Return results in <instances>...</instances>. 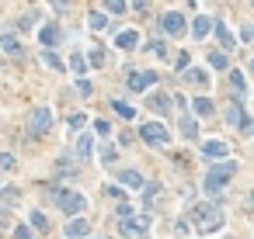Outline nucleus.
<instances>
[{"mask_svg": "<svg viewBox=\"0 0 254 239\" xmlns=\"http://www.w3.org/2000/svg\"><path fill=\"white\" fill-rule=\"evenodd\" d=\"M192 222H195L199 232H216V229L223 225V212L216 208L212 201H199V205L192 208Z\"/></svg>", "mask_w": 254, "mask_h": 239, "instance_id": "nucleus-1", "label": "nucleus"}, {"mask_svg": "<svg viewBox=\"0 0 254 239\" xmlns=\"http://www.w3.org/2000/svg\"><path fill=\"white\" fill-rule=\"evenodd\" d=\"M49 194H52V201L59 205V212H66V215H77V212H84V208H87V197H84V194H77V191L52 187Z\"/></svg>", "mask_w": 254, "mask_h": 239, "instance_id": "nucleus-2", "label": "nucleus"}, {"mask_svg": "<svg viewBox=\"0 0 254 239\" xmlns=\"http://www.w3.org/2000/svg\"><path fill=\"white\" fill-rule=\"evenodd\" d=\"M237 174V163H233V159H227V163H220V167H212L209 174H205V191L209 194H216V191H220L230 177Z\"/></svg>", "mask_w": 254, "mask_h": 239, "instance_id": "nucleus-3", "label": "nucleus"}, {"mask_svg": "<svg viewBox=\"0 0 254 239\" xmlns=\"http://www.w3.org/2000/svg\"><path fill=\"white\" fill-rule=\"evenodd\" d=\"M139 135H143V142H150V146H167L171 142V132L160 122H147V125L139 129Z\"/></svg>", "mask_w": 254, "mask_h": 239, "instance_id": "nucleus-4", "label": "nucleus"}, {"mask_svg": "<svg viewBox=\"0 0 254 239\" xmlns=\"http://www.w3.org/2000/svg\"><path fill=\"white\" fill-rule=\"evenodd\" d=\"M119 229H122V236H126V239H147L150 222H147V218H132V215H129V218H122V222H119Z\"/></svg>", "mask_w": 254, "mask_h": 239, "instance_id": "nucleus-5", "label": "nucleus"}, {"mask_svg": "<svg viewBox=\"0 0 254 239\" xmlns=\"http://www.w3.org/2000/svg\"><path fill=\"white\" fill-rule=\"evenodd\" d=\"M31 129L35 132H49L52 129V111L49 108H35L31 111Z\"/></svg>", "mask_w": 254, "mask_h": 239, "instance_id": "nucleus-6", "label": "nucleus"}, {"mask_svg": "<svg viewBox=\"0 0 254 239\" xmlns=\"http://www.w3.org/2000/svg\"><path fill=\"white\" fill-rule=\"evenodd\" d=\"M160 28H164L167 35H181V31H185V18H181L178 11H167V14L160 18Z\"/></svg>", "mask_w": 254, "mask_h": 239, "instance_id": "nucleus-7", "label": "nucleus"}, {"mask_svg": "<svg viewBox=\"0 0 254 239\" xmlns=\"http://www.w3.org/2000/svg\"><path fill=\"white\" fill-rule=\"evenodd\" d=\"M202 152H205L209 159H223L230 149H227V142H223V139H209V142H202Z\"/></svg>", "mask_w": 254, "mask_h": 239, "instance_id": "nucleus-8", "label": "nucleus"}, {"mask_svg": "<svg viewBox=\"0 0 254 239\" xmlns=\"http://www.w3.org/2000/svg\"><path fill=\"white\" fill-rule=\"evenodd\" d=\"M212 28H216V21H212L209 14H199V18L192 21V35H195V38H205Z\"/></svg>", "mask_w": 254, "mask_h": 239, "instance_id": "nucleus-9", "label": "nucleus"}, {"mask_svg": "<svg viewBox=\"0 0 254 239\" xmlns=\"http://www.w3.org/2000/svg\"><path fill=\"white\" fill-rule=\"evenodd\" d=\"M157 84V73H132L129 76V87L132 90H147V87H153Z\"/></svg>", "mask_w": 254, "mask_h": 239, "instance_id": "nucleus-10", "label": "nucleus"}, {"mask_svg": "<svg viewBox=\"0 0 254 239\" xmlns=\"http://www.w3.org/2000/svg\"><path fill=\"white\" fill-rule=\"evenodd\" d=\"M115 45H119V49H136V45H139V35H136V28L119 31V35H115Z\"/></svg>", "mask_w": 254, "mask_h": 239, "instance_id": "nucleus-11", "label": "nucleus"}, {"mask_svg": "<svg viewBox=\"0 0 254 239\" xmlns=\"http://www.w3.org/2000/svg\"><path fill=\"white\" fill-rule=\"evenodd\" d=\"M87 232H91V222H87V218H74V222L66 225V236H70V239H77V236H87Z\"/></svg>", "mask_w": 254, "mask_h": 239, "instance_id": "nucleus-12", "label": "nucleus"}, {"mask_svg": "<svg viewBox=\"0 0 254 239\" xmlns=\"http://www.w3.org/2000/svg\"><path fill=\"white\" fill-rule=\"evenodd\" d=\"M119 184H126L129 191H139V187H143V177H139L136 170H122V174H119Z\"/></svg>", "mask_w": 254, "mask_h": 239, "instance_id": "nucleus-13", "label": "nucleus"}, {"mask_svg": "<svg viewBox=\"0 0 254 239\" xmlns=\"http://www.w3.org/2000/svg\"><path fill=\"white\" fill-rule=\"evenodd\" d=\"M216 38H220L227 49H233V35H230V28H227V21H223V18L216 21Z\"/></svg>", "mask_w": 254, "mask_h": 239, "instance_id": "nucleus-14", "label": "nucleus"}, {"mask_svg": "<svg viewBox=\"0 0 254 239\" xmlns=\"http://www.w3.org/2000/svg\"><path fill=\"white\" fill-rule=\"evenodd\" d=\"M209 66H212V69H227V66H230L227 52H212V56H209Z\"/></svg>", "mask_w": 254, "mask_h": 239, "instance_id": "nucleus-15", "label": "nucleus"}, {"mask_svg": "<svg viewBox=\"0 0 254 239\" xmlns=\"http://www.w3.org/2000/svg\"><path fill=\"white\" fill-rule=\"evenodd\" d=\"M39 38H42V42H46V45H56V38H59V31H56L52 24H46V28L39 31Z\"/></svg>", "mask_w": 254, "mask_h": 239, "instance_id": "nucleus-16", "label": "nucleus"}, {"mask_svg": "<svg viewBox=\"0 0 254 239\" xmlns=\"http://www.w3.org/2000/svg\"><path fill=\"white\" fill-rule=\"evenodd\" d=\"M42 59H46V66H49V69H56V73H63V69H66V66H63V59H59L56 52H46Z\"/></svg>", "mask_w": 254, "mask_h": 239, "instance_id": "nucleus-17", "label": "nucleus"}, {"mask_svg": "<svg viewBox=\"0 0 254 239\" xmlns=\"http://www.w3.org/2000/svg\"><path fill=\"white\" fill-rule=\"evenodd\" d=\"M192 108H195L199 114H212V101H209V97H195V101H192Z\"/></svg>", "mask_w": 254, "mask_h": 239, "instance_id": "nucleus-18", "label": "nucleus"}, {"mask_svg": "<svg viewBox=\"0 0 254 239\" xmlns=\"http://www.w3.org/2000/svg\"><path fill=\"white\" fill-rule=\"evenodd\" d=\"M28 218H31V225H35V229H39V232H46V229H49V218H46L42 212H31Z\"/></svg>", "mask_w": 254, "mask_h": 239, "instance_id": "nucleus-19", "label": "nucleus"}, {"mask_svg": "<svg viewBox=\"0 0 254 239\" xmlns=\"http://www.w3.org/2000/svg\"><path fill=\"white\" fill-rule=\"evenodd\" d=\"M0 45H4V52H18V49H21L14 35H0Z\"/></svg>", "mask_w": 254, "mask_h": 239, "instance_id": "nucleus-20", "label": "nucleus"}, {"mask_svg": "<svg viewBox=\"0 0 254 239\" xmlns=\"http://www.w3.org/2000/svg\"><path fill=\"white\" fill-rule=\"evenodd\" d=\"M181 132H185V139H195V132H199V125L192 122V118H185V122H181Z\"/></svg>", "mask_w": 254, "mask_h": 239, "instance_id": "nucleus-21", "label": "nucleus"}, {"mask_svg": "<svg viewBox=\"0 0 254 239\" xmlns=\"http://www.w3.org/2000/svg\"><path fill=\"white\" fill-rule=\"evenodd\" d=\"M70 66H74L77 73H87V59H84L80 52H74V59H70Z\"/></svg>", "mask_w": 254, "mask_h": 239, "instance_id": "nucleus-22", "label": "nucleus"}, {"mask_svg": "<svg viewBox=\"0 0 254 239\" xmlns=\"http://www.w3.org/2000/svg\"><path fill=\"white\" fill-rule=\"evenodd\" d=\"M150 104H153L157 111H167V108H171V97H167V94H157V97H153Z\"/></svg>", "mask_w": 254, "mask_h": 239, "instance_id": "nucleus-23", "label": "nucleus"}, {"mask_svg": "<svg viewBox=\"0 0 254 239\" xmlns=\"http://www.w3.org/2000/svg\"><path fill=\"white\" fill-rule=\"evenodd\" d=\"M115 111H119L122 118H136V108H129L126 101H115Z\"/></svg>", "mask_w": 254, "mask_h": 239, "instance_id": "nucleus-24", "label": "nucleus"}, {"mask_svg": "<svg viewBox=\"0 0 254 239\" xmlns=\"http://www.w3.org/2000/svg\"><path fill=\"white\" fill-rule=\"evenodd\" d=\"M227 122H233V125H240V122H244V114H240V104H233V108L227 111Z\"/></svg>", "mask_w": 254, "mask_h": 239, "instance_id": "nucleus-25", "label": "nucleus"}, {"mask_svg": "<svg viewBox=\"0 0 254 239\" xmlns=\"http://www.w3.org/2000/svg\"><path fill=\"white\" fill-rule=\"evenodd\" d=\"M77 152H80V156L91 152V135H80V139H77Z\"/></svg>", "mask_w": 254, "mask_h": 239, "instance_id": "nucleus-26", "label": "nucleus"}, {"mask_svg": "<svg viewBox=\"0 0 254 239\" xmlns=\"http://www.w3.org/2000/svg\"><path fill=\"white\" fill-rule=\"evenodd\" d=\"M188 76H192V80H195V84H202V87H205V84H209V73H205V69H192V73H188Z\"/></svg>", "mask_w": 254, "mask_h": 239, "instance_id": "nucleus-27", "label": "nucleus"}, {"mask_svg": "<svg viewBox=\"0 0 254 239\" xmlns=\"http://www.w3.org/2000/svg\"><path fill=\"white\" fill-rule=\"evenodd\" d=\"M70 125H74V129H84L87 125V114L80 111V114H70Z\"/></svg>", "mask_w": 254, "mask_h": 239, "instance_id": "nucleus-28", "label": "nucleus"}, {"mask_svg": "<svg viewBox=\"0 0 254 239\" xmlns=\"http://www.w3.org/2000/svg\"><path fill=\"white\" fill-rule=\"evenodd\" d=\"M104 24H108V18H104V14H91V28H94V31H101Z\"/></svg>", "mask_w": 254, "mask_h": 239, "instance_id": "nucleus-29", "label": "nucleus"}, {"mask_svg": "<svg viewBox=\"0 0 254 239\" xmlns=\"http://www.w3.org/2000/svg\"><path fill=\"white\" fill-rule=\"evenodd\" d=\"M240 132H244V135H254V118H244V122H240Z\"/></svg>", "mask_w": 254, "mask_h": 239, "instance_id": "nucleus-30", "label": "nucleus"}, {"mask_svg": "<svg viewBox=\"0 0 254 239\" xmlns=\"http://www.w3.org/2000/svg\"><path fill=\"white\" fill-rule=\"evenodd\" d=\"M0 167H7V170H14V156H11V152H0Z\"/></svg>", "mask_w": 254, "mask_h": 239, "instance_id": "nucleus-31", "label": "nucleus"}, {"mask_svg": "<svg viewBox=\"0 0 254 239\" xmlns=\"http://www.w3.org/2000/svg\"><path fill=\"white\" fill-rule=\"evenodd\" d=\"M91 66H104V52H101V49L91 52Z\"/></svg>", "mask_w": 254, "mask_h": 239, "instance_id": "nucleus-32", "label": "nucleus"}, {"mask_svg": "<svg viewBox=\"0 0 254 239\" xmlns=\"http://www.w3.org/2000/svg\"><path fill=\"white\" fill-rule=\"evenodd\" d=\"M230 84H233V90L240 94V90H244V76H240V73H233V76H230Z\"/></svg>", "mask_w": 254, "mask_h": 239, "instance_id": "nucleus-33", "label": "nucleus"}, {"mask_svg": "<svg viewBox=\"0 0 254 239\" xmlns=\"http://www.w3.org/2000/svg\"><path fill=\"white\" fill-rule=\"evenodd\" d=\"M101 159H104V163H112V159H115V149L104 146V149H101Z\"/></svg>", "mask_w": 254, "mask_h": 239, "instance_id": "nucleus-34", "label": "nucleus"}, {"mask_svg": "<svg viewBox=\"0 0 254 239\" xmlns=\"http://www.w3.org/2000/svg\"><path fill=\"white\" fill-rule=\"evenodd\" d=\"M14 236H18V239H35V232H31V229H25V225H18V232H14Z\"/></svg>", "mask_w": 254, "mask_h": 239, "instance_id": "nucleus-35", "label": "nucleus"}, {"mask_svg": "<svg viewBox=\"0 0 254 239\" xmlns=\"http://www.w3.org/2000/svg\"><path fill=\"white\" fill-rule=\"evenodd\" d=\"M108 11H112V14H122V11H126V4H122V0H112V4H108Z\"/></svg>", "mask_w": 254, "mask_h": 239, "instance_id": "nucleus-36", "label": "nucleus"}, {"mask_svg": "<svg viewBox=\"0 0 254 239\" xmlns=\"http://www.w3.org/2000/svg\"><path fill=\"white\" fill-rule=\"evenodd\" d=\"M251 69H254V59H251Z\"/></svg>", "mask_w": 254, "mask_h": 239, "instance_id": "nucleus-37", "label": "nucleus"}]
</instances>
